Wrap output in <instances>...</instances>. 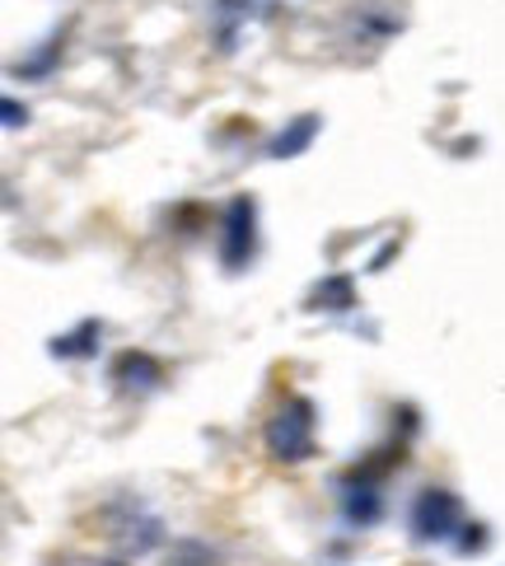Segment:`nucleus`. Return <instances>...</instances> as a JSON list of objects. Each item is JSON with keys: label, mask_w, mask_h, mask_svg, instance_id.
<instances>
[{"label": "nucleus", "mask_w": 505, "mask_h": 566, "mask_svg": "<svg viewBox=\"0 0 505 566\" xmlns=\"http://www.w3.org/2000/svg\"><path fill=\"white\" fill-rule=\"evenodd\" d=\"M113 379L123 384L127 394H155L159 379H165V366H159L155 356H146V352H123L117 356V366H113Z\"/></svg>", "instance_id": "obj_4"}, {"label": "nucleus", "mask_w": 505, "mask_h": 566, "mask_svg": "<svg viewBox=\"0 0 505 566\" xmlns=\"http://www.w3.org/2000/svg\"><path fill=\"white\" fill-rule=\"evenodd\" d=\"M412 538L417 543H444V538H454L463 530V505L454 492H444V488H427L417 501H412Z\"/></svg>", "instance_id": "obj_2"}, {"label": "nucleus", "mask_w": 505, "mask_h": 566, "mask_svg": "<svg viewBox=\"0 0 505 566\" xmlns=\"http://www.w3.org/2000/svg\"><path fill=\"white\" fill-rule=\"evenodd\" d=\"M341 515H347L351 524H360V530H366V524H375L379 515H383V496H379V488L375 482H351L347 492H341Z\"/></svg>", "instance_id": "obj_7"}, {"label": "nucleus", "mask_w": 505, "mask_h": 566, "mask_svg": "<svg viewBox=\"0 0 505 566\" xmlns=\"http://www.w3.org/2000/svg\"><path fill=\"white\" fill-rule=\"evenodd\" d=\"M257 249V207L253 197H230L225 220H220V262L239 272Z\"/></svg>", "instance_id": "obj_3"}, {"label": "nucleus", "mask_w": 505, "mask_h": 566, "mask_svg": "<svg viewBox=\"0 0 505 566\" xmlns=\"http://www.w3.org/2000/svg\"><path fill=\"white\" fill-rule=\"evenodd\" d=\"M113 538H117V548H123L127 557H146L150 548H159V543H165V530H159L155 515H131V520L117 524Z\"/></svg>", "instance_id": "obj_6"}, {"label": "nucleus", "mask_w": 505, "mask_h": 566, "mask_svg": "<svg viewBox=\"0 0 505 566\" xmlns=\"http://www.w3.org/2000/svg\"><path fill=\"white\" fill-rule=\"evenodd\" d=\"M0 113H6V127H24V123H29V108L19 104V98H6V104H0Z\"/></svg>", "instance_id": "obj_12"}, {"label": "nucleus", "mask_w": 505, "mask_h": 566, "mask_svg": "<svg viewBox=\"0 0 505 566\" xmlns=\"http://www.w3.org/2000/svg\"><path fill=\"white\" fill-rule=\"evenodd\" d=\"M169 566H215V548H207L197 538H178L169 548Z\"/></svg>", "instance_id": "obj_10"}, {"label": "nucleus", "mask_w": 505, "mask_h": 566, "mask_svg": "<svg viewBox=\"0 0 505 566\" xmlns=\"http://www.w3.org/2000/svg\"><path fill=\"white\" fill-rule=\"evenodd\" d=\"M463 530H469V534L459 538V548H463V553H477V548H487V530H482V524H463Z\"/></svg>", "instance_id": "obj_11"}, {"label": "nucleus", "mask_w": 505, "mask_h": 566, "mask_svg": "<svg viewBox=\"0 0 505 566\" xmlns=\"http://www.w3.org/2000/svg\"><path fill=\"white\" fill-rule=\"evenodd\" d=\"M318 127H323V117H318V113H299V117H291V123L272 136L267 155H272V159H295V155H305V150L314 146Z\"/></svg>", "instance_id": "obj_5"}, {"label": "nucleus", "mask_w": 505, "mask_h": 566, "mask_svg": "<svg viewBox=\"0 0 505 566\" xmlns=\"http://www.w3.org/2000/svg\"><path fill=\"white\" fill-rule=\"evenodd\" d=\"M309 305H314V310H333V314L351 310V305H356V286H351V276H328V281H318L314 295H309Z\"/></svg>", "instance_id": "obj_8"}, {"label": "nucleus", "mask_w": 505, "mask_h": 566, "mask_svg": "<svg viewBox=\"0 0 505 566\" xmlns=\"http://www.w3.org/2000/svg\"><path fill=\"white\" fill-rule=\"evenodd\" d=\"M262 440H267V454L272 459H281V463H305L314 454V402L309 398H291L286 408H281L267 421Z\"/></svg>", "instance_id": "obj_1"}, {"label": "nucleus", "mask_w": 505, "mask_h": 566, "mask_svg": "<svg viewBox=\"0 0 505 566\" xmlns=\"http://www.w3.org/2000/svg\"><path fill=\"white\" fill-rule=\"evenodd\" d=\"M98 333H104V328H98V318H85L75 333H66V337L52 342V356H90L94 342H98Z\"/></svg>", "instance_id": "obj_9"}]
</instances>
